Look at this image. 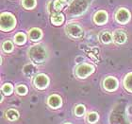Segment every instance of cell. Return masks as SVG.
<instances>
[{
    "mask_svg": "<svg viewBox=\"0 0 132 124\" xmlns=\"http://www.w3.org/2000/svg\"><path fill=\"white\" fill-rule=\"evenodd\" d=\"M123 84H124V87L127 91L132 93V72H129L128 74L125 76Z\"/></svg>",
    "mask_w": 132,
    "mask_h": 124,
    "instance_id": "17",
    "label": "cell"
},
{
    "mask_svg": "<svg viewBox=\"0 0 132 124\" xmlns=\"http://www.w3.org/2000/svg\"><path fill=\"white\" fill-rule=\"evenodd\" d=\"M2 48H3V51L6 53H11L13 51L14 49V46H13V43L10 40H6L4 41V43L2 44Z\"/></svg>",
    "mask_w": 132,
    "mask_h": 124,
    "instance_id": "21",
    "label": "cell"
},
{
    "mask_svg": "<svg viewBox=\"0 0 132 124\" xmlns=\"http://www.w3.org/2000/svg\"><path fill=\"white\" fill-rule=\"evenodd\" d=\"M1 91L6 96H10L13 92V86L11 83H4L1 87Z\"/></svg>",
    "mask_w": 132,
    "mask_h": 124,
    "instance_id": "22",
    "label": "cell"
},
{
    "mask_svg": "<svg viewBox=\"0 0 132 124\" xmlns=\"http://www.w3.org/2000/svg\"><path fill=\"white\" fill-rule=\"evenodd\" d=\"M102 85H103V88H104L106 91L113 92L118 88L119 83H118V80H117L115 77L109 76V77L105 78L104 80H103Z\"/></svg>",
    "mask_w": 132,
    "mask_h": 124,
    "instance_id": "8",
    "label": "cell"
},
{
    "mask_svg": "<svg viewBox=\"0 0 132 124\" xmlns=\"http://www.w3.org/2000/svg\"><path fill=\"white\" fill-rule=\"evenodd\" d=\"M15 90H16V93L18 94V95H20V96H25L28 92V87H27L25 84H19V85H17Z\"/></svg>",
    "mask_w": 132,
    "mask_h": 124,
    "instance_id": "23",
    "label": "cell"
},
{
    "mask_svg": "<svg viewBox=\"0 0 132 124\" xmlns=\"http://www.w3.org/2000/svg\"><path fill=\"white\" fill-rule=\"evenodd\" d=\"M47 104L52 109H59L62 105V99H61V96H59L57 94H53L48 97Z\"/></svg>",
    "mask_w": 132,
    "mask_h": 124,
    "instance_id": "11",
    "label": "cell"
},
{
    "mask_svg": "<svg viewBox=\"0 0 132 124\" xmlns=\"http://www.w3.org/2000/svg\"><path fill=\"white\" fill-rule=\"evenodd\" d=\"M108 20H109V14L104 10L96 11L94 15V22L97 26H104L105 24H107Z\"/></svg>",
    "mask_w": 132,
    "mask_h": 124,
    "instance_id": "9",
    "label": "cell"
},
{
    "mask_svg": "<svg viewBox=\"0 0 132 124\" xmlns=\"http://www.w3.org/2000/svg\"><path fill=\"white\" fill-rule=\"evenodd\" d=\"M49 78L44 73H39L33 78V84L39 90H44L49 85Z\"/></svg>",
    "mask_w": 132,
    "mask_h": 124,
    "instance_id": "6",
    "label": "cell"
},
{
    "mask_svg": "<svg viewBox=\"0 0 132 124\" xmlns=\"http://www.w3.org/2000/svg\"><path fill=\"white\" fill-rule=\"evenodd\" d=\"M5 116L6 119H8V120H10V121H15V120H17V119H19L20 114L16 109L10 108V109H8V110L6 111Z\"/></svg>",
    "mask_w": 132,
    "mask_h": 124,
    "instance_id": "16",
    "label": "cell"
},
{
    "mask_svg": "<svg viewBox=\"0 0 132 124\" xmlns=\"http://www.w3.org/2000/svg\"><path fill=\"white\" fill-rule=\"evenodd\" d=\"M64 20H65V17L61 11V12H53L50 14V21L54 26H57V27L61 26L63 24Z\"/></svg>",
    "mask_w": 132,
    "mask_h": 124,
    "instance_id": "13",
    "label": "cell"
},
{
    "mask_svg": "<svg viewBox=\"0 0 132 124\" xmlns=\"http://www.w3.org/2000/svg\"><path fill=\"white\" fill-rule=\"evenodd\" d=\"M65 32L70 38L79 39L83 36V28L77 23H70L65 27Z\"/></svg>",
    "mask_w": 132,
    "mask_h": 124,
    "instance_id": "5",
    "label": "cell"
},
{
    "mask_svg": "<svg viewBox=\"0 0 132 124\" xmlns=\"http://www.w3.org/2000/svg\"><path fill=\"white\" fill-rule=\"evenodd\" d=\"M21 4L26 10H33L37 5V0H22Z\"/></svg>",
    "mask_w": 132,
    "mask_h": 124,
    "instance_id": "20",
    "label": "cell"
},
{
    "mask_svg": "<svg viewBox=\"0 0 132 124\" xmlns=\"http://www.w3.org/2000/svg\"><path fill=\"white\" fill-rule=\"evenodd\" d=\"M63 124H71V123H63Z\"/></svg>",
    "mask_w": 132,
    "mask_h": 124,
    "instance_id": "26",
    "label": "cell"
},
{
    "mask_svg": "<svg viewBox=\"0 0 132 124\" xmlns=\"http://www.w3.org/2000/svg\"><path fill=\"white\" fill-rule=\"evenodd\" d=\"M61 1H62V2H63L65 5H69V4H70V3H71L73 0H61Z\"/></svg>",
    "mask_w": 132,
    "mask_h": 124,
    "instance_id": "25",
    "label": "cell"
},
{
    "mask_svg": "<svg viewBox=\"0 0 132 124\" xmlns=\"http://www.w3.org/2000/svg\"><path fill=\"white\" fill-rule=\"evenodd\" d=\"M115 21L119 23L120 25H126L130 21L131 18V13L130 11L126 8H120L117 10L114 15Z\"/></svg>",
    "mask_w": 132,
    "mask_h": 124,
    "instance_id": "7",
    "label": "cell"
},
{
    "mask_svg": "<svg viewBox=\"0 0 132 124\" xmlns=\"http://www.w3.org/2000/svg\"><path fill=\"white\" fill-rule=\"evenodd\" d=\"M94 70H95V67L91 63H79L75 69V75H76V77L77 79L85 80V79H87L89 76H91L94 73Z\"/></svg>",
    "mask_w": 132,
    "mask_h": 124,
    "instance_id": "4",
    "label": "cell"
},
{
    "mask_svg": "<svg viewBox=\"0 0 132 124\" xmlns=\"http://www.w3.org/2000/svg\"><path fill=\"white\" fill-rule=\"evenodd\" d=\"M28 55L34 64H42L48 58V53L44 45L36 44L31 46L28 50Z\"/></svg>",
    "mask_w": 132,
    "mask_h": 124,
    "instance_id": "1",
    "label": "cell"
},
{
    "mask_svg": "<svg viewBox=\"0 0 132 124\" xmlns=\"http://www.w3.org/2000/svg\"><path fill=\"white\" fill-rule=\"evenodd\" d=\"M99 40H100V42H101L102 44H105V45L110 44L111 42H113L112 33L110 32L109 31H101L100 34H99Z\"/></svg>",
    "mask_w": 132,
    "mask_h": 124,
    "instance_id": "15",
    "label": "cell"
},
{
    "mask_svg": "<svg viewBox=\"0 0 132 124\" xmlns=\"http://www.w3.org/2000/svg\"><path fill=\"white\" fill-rule=\"evenodd\" d=\"M89 8H90L89 0H73L68 5L66 11L70 16L76 17L84 14L88 11Z\"/></svg>",
    "mask_w": 132,
    "mask_h": 124,
    "instance_id": "2",
    "label": "cell"
},
{
    "mask_svg": "<svg viewBox=\"0 0 132 124\" xmlns=\"http://www.w3.org/2000/svg\"><path fill=\"white\" fill-rule=\"evenodd\" d=\"M37 71H38V69L34 63H27L23 67V74L27 78L35 77L37 75Z\"/></svg>",
    "mask_w": 132,
    "mask_h": 124,
    "instance_id": "12",
    "label": "cell"
},
{
    "mask_svg": "<svg viewBox=\"0 0 132 124\" xmlns=\"http://www.w3.org/2000/svg\"><path fill=\"white\" fill-rule=\"evenodd\" d=\"M28 38L32 42H38L43 38V31L39 28H32L28 31Z\"/></svg>",
    "mask_w": 132,
    "mask_h": 124,
    "instance_id": "14",
    "label": "cell"
},
{
    "mask_svg": "<svg viewBox=\"0 0 132 124\" xmlns=\"http://www.w3.org/2000/svg\"><path fill=\"white\" fill-rule=\"evenodd\" d=\"M99 119V116L96 112H90L86 116V120L90 124H95Z\"/></svg>",
    "mask_w": 132,
    "mask_h": 124,
    "instance_id": "19",
    "label": "cell"
},
{
    "mask_svg": "<svg viewBox=\"0 0 132 124\" xmlns=\"http://www.w3.org/2000/svg\"><path fill=\"white\" fill-rule=\"evenodd\" d=\"M85 106L82 104H78L76 106V108H75V115L77 116H82L84 114H85Z\"/></svg>",
    "mask_w": 132,
    "mask_h": 124,
    "instance_id": "24",
    "label": "cell"
},
{
    "mask_svg": "<svg viewBox=\"0 0 132 124\" xmlns=\"http://www.w3.org/2000/svg\"><path fill=\"white\" fill-rule=\"evenodd\" d=\"M113 42L117 45H123L125 44L127 40V32L123 30H116L112 33Z\"/></svg>",
    "mask_w": 132,
    "mask_h": 124,
    "instance_id": "10",
    "label": "cell"
},
{
    "mask_svg": "<svg viewBox=\"0 0 132 124\" xmlns=\"http://www.w3.org/2000/svg\"><path fill=\"white\" fill-rule=\"evenodd\" d=\"M14 43L18 46H23V45L26 44L27 42V35H26L24 32H18L15 34L13 38Z\"/></svg>",
    "mask_w": 132,
    "mask_h": 124,
    "instance_id": "18",
    "label": "cell"
},
{
    "mask_svg": "<svg viewBox=\"0 0 132 124\" xmlns=\"http://www.w3.org/2000/svg\"><path fill=\"white\" fill-rule=\"evenodd\" d=\"M16 18L11 12H2L0 15V28L4 32H9L15 28Z\"/></svg>",
    "mask_w": 132,
    "mask_h": 124,
    "instance_id": "3",
    "label": "cell"
}]
</instances>
